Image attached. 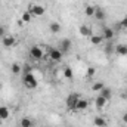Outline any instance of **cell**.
Here are the masks:
<instances>
[{"label": "cell", "mask_w": 127, "mask_h": 127, "mask_svg": "<svg viewBox=\"0 0 127 127\" xmlns=\"http://www.w3.org/2000/svg\"><path fill=\"white\" fill-rule=\"evenodd\" d=\"M22 83H24V86L27 87V89H35L37 87V80H35V77L32 75V72H28V74H24L22 75Z\"/></svg>", "instance_id": "1"}, {"label": "cell", "mask_w": 127, "mask_h": 127, "mask_svg": "<svg viewBox=\"0 0 127 127\" xmlns=\"http://www.w3.org/2000/svg\"><path fill=\"white\" fill-rule=\"evenodd\" d=\"M78 100H80V95H78V93H71V95H68V97H66V108H68L69 111H75Z\"/></svg>", "instance_id": "2"}, {"label": "cell", "mask_w": 127, "mask_h": 127, "mask_svg": "<svg viewBox=\"0 0 127 127\" xmlns=\"http://www.w3.org/2000/svg\"><path fill=\"white\" fill-rule=\"evenodd\" d=\"M62 56H64V53L59 49H56V47H50V49H49V58H50L52 61L59 62V61L62 59Z\"/></svg>", "instance_id": "3"}, {"label": "cell", "mask_w": 127, "mask_h": 127, "mask_svg": "<svg viewBox=\"0 0 127 127\" xmlns=\"http://www.w3.org/2000/svg\"><path fill=\"white\" fill-rule=\"evenodd\" d=\"M28 12L31 13V16H43L44 7H43L41 4H34V3H32L31 6H30V9H28Z\"/></svg>", "instance_id": "4"}, {"label": "cell", "mask_w": 127, "mask_h": 127, "mask_svg": "<svg viewBox=\"0 0 127 127\" xmlns=\"http://www.w3.org/2000/svg\"><path fill=\"white\" fill-rule=\"evenodd\" d=\"M30 56L32 59H35V61H40L43 58V49L40 46H32L30 49Z\"/></svg>", "instance_id": "5"}, {"label": "cell", "mask_w": 127, "mask_h": 127, "mask_svg": "<svg viewBox=\"0 0 127 127\" xmlns=\"http://www.w3.org/2000/svg\"><path fill=\"white\" fill-rule=\"evenodd\" d=\"M71 46H72V43H71V40H69V38H62V40H61V43H59V47H58V49L62 52L64 55H66V53L71 50Z\"/></svg>", "instance_id": "6"}, {"label": "cell", "mask_w": 127, "mask_h": 127, "mask_svg": "<svg viewBox=\"0 0 127 127\" xmlns=\"http://www.w3.org/2000/svg\"><path fill=\"white\" fill-rule=\"evenodd\" d=\"M1 43H3L4 47H12V46L16 44V38H15L13 35H4V37L1 38Z\"/></svg>", "instance_id": "7"}, {"label": "cell", "mask_w": 127, "mask_h": 127, "mask_svg": "<svg viewBox=\"0 0 127 127\" xmlns=\"http://www.w3.org/2000/svg\"><path fill=\"white\" fill-rule=\"evenodd\" d=\"M78 32H80V35H83V37H89V38H90V37H92V34H93V32H92V28H90V27H87V25H84V24H83V25H80Z\"/></svg>", "instance_id": "8"}, {"label": "cell", "mask_w": 127, "mask_h": 127, "mask_svg": "<svg viewBox=\"0 0 127 127\" xmlns=\"http://www.w3.org/2000/svg\"><path fill=\"white\" fill-rule=\"evenodd\" d=\"M102 37H103L105 40H112V37H114V30L109 28V27H103V28H102Z\"/></svg>", "instance_id": "9"}, {"label": "cell", "mask_w": 127, "mask_h": 127, "mask_svg": "<svg viewBox=\"0 0 127 127\" xmlns=\"http://www.w3.org/2000/svg\"><path fill=\"white\" fill-rule=\"evenodd\" d=\"M114 52L117 55H120V56H126L127 55V44H117L115 49H114Z\"/></svg>", "instance_id": "10"}, {"label": "cell", "mask_w": 127, "mask_h": 127, "mask_svg": "<svg viewBox=\"0 0 127 127\" xmlns=\"http://www.w3.org/2000/svg\"><path fill=\"white\" fill-rule=\"evenodd\" d=\"M99 95L102 96L103 99H106V100H111V97H112V90H111L109 87H102V90L99 92Z\"/></svg>", "instance_id": "11"}, {"label": "cell", "mask_w": 127, "mask_h": 127, "mask_svg": "<svg viewBox=\"0 0 127 127\" xmlns=\"http://www.w3.org/2000/svg\"><path fill=\"white\" fill-rule=\"evenodd\" d=\"M87 106H89V100H87V99L80 97V100H78V103H77L75 111H84V109H87Z\"/></svg>", "instance_id": "12"}, {"label": "cell", "mask_w": 127, "mask_h": 127, "mask_svg": "<svg viewBox=\"0 0 127 127\" xmlns=\"http://www.w3.org/2000/svg\"><path fill=\"white\" fill-rule=\"evenodd\" d=\"M105 10L102 9V7H95V15H93V18L96 19H99V21H102V19H105Z\"/></svg>", "instance_id": "13"}, {"label": "cell", "mask_w": 127, "mask_h": 127, "mask_svg": "<svg viewBox=\"0 0 127 127\" xmlns=\"http://www.w3.org/2000/svg\"><path fill=\"white\" fill-rule=\"evenodd\" d=\"M106 102H108V100H106V99H103L100 95L95 99V105H96V108H97V109H102V108L106 105Z\"/></svg>", "instance_id": "14"}, {"label": "cell", "mask_w": 127, "mask_h": 127, "mask_svg": "<svg viewBox=\"0 0 127 127\" xmlns=\"http://www.w3.org/2000/svg\"><path fill=\"white\" fill-rule=\"evenodd\" d=\"M93 124H95L96 127H105V126H106V120H105L103 117L96 115L95 118H93Z\"/></svg>", "instance_id": "15"}, {"label": "cell", "mask_w": 127, "mask_h": 127, "mask_svg": "<svg viewBox=\"0 0 127 127\" xmlns=\"http://www.w3.org/2000/svg\"><path fill=\"white\" fill-rule=\"evenodd\" d=\"M9 115H10L9 108L1 105V106H0V118H1V120H7V118H9Z\"/></svg>", "instance_id": "16"}, {"label": "cell", "mask_w": 127, "mask_h": 127, "mask_svg": "<svg viewBox=\"0 0 127 127\" xmlns=\"http://www.w3.org/2000/svg\"><path fill=\"white\" fill-rule=\"evenodd\" d=\"M10 72L12 74H15V75H18V74H21L22 72V68H21V65L18 62H13L10 65Z\"/></svg>", "instance_id": "17"}, {"label": "cell", "mask_w": 127, "mask_h": 127, "mask_svg": "<svg viewBox=\"0 0 127 127\" xmlns=\"http://www.w3.org/2000/svg\"><path fill=\"white\" fill-rule=\"evenodd\" d=\"M49 30H50V32H53V34H58V32L61 31V24L59 22H50L49 24Z\"/></svg>", "instance_id": "18"}, {"label": "cell", "mask_w": 127, "mask_h": 127, "mask_svg": "<svg viewBox=\"0 0 127 127\" xmlns=\"http://www.w3.org/2000/svg\"><path fill=\"white\" fill-rule=\"evenodd\" d=\"M102 40H103V37H102V35H96V34H92V37H90V43H92V44H95V46L100 44V43H102Z\"/></svg>", "instance_id": "19"}, {"label": "cell", "mask_w": 127, "mask_h": 127, "mask_svg": "<svg viewBox=\"0 0 127 127\" xmlns=\"http://www.w3.org/2000/svg\"><path fill=\"white\" fill-rule=\"evenodd\" d=\"M21 127H32V121L31 118H28V117H24V118H21Z\"/></svg>", "instance_id": "20"}, {"label": "cell", "mask_w": 127, "mask_h": 127, "mask_svg": "<svg viewBox=\"0 0 127 127\" xmlns=\"http://www.w3.org/2000/svg\"><path fill=\"white\" fill-rule=\"evenodd\" d=\"M72 75H74V71H72V69H71L69 66L64 69V77H65V78H68V80H71V78H72Z\"/></svg>", "instance_id": "21"}, {"label": "cell", "mask_w": 127, "mask_h": 127, "mask_svg": "<svg viewBox=\"0 0 127 127\" xmlns=\"http://www.w3.org/2000/svg\"><path fill=\"white\" fill-rule=\"evenodd\" d=\"M84 13L87 15V16H93L95 15V6H86V9H84Z\"/></svg>", "instance_id": "22"}, {"label": "cell", "mask_w": 127, "mask_h": 127, "mask_svg": "<svg viewBox=\"0 0 127 127\" xmlns=\"http://www.w3.org/2000/svg\"><path fill=\"white\" fill-rule=\"evenodd\" d=\"M102 87H105V84H103L102 81H96L95 84L92 86V90H95V92H100V90H102Z\"/></svg>", "instance_id": "23"}, {"label": "cell", "mask_w": 127, "mask_h": 127, "mask_svg": "<svg viewBox=\"0 0 127 127\" xmlns=\"http://www.w3.org/2000/svg\"><path fill=\"white\" fill-rule=\"evenodd\" d=\"M31 13H30V12H28V10H25V12H24V13H22V16H21V19H22V22H30V21H31Z\"/></svg>", "instance_id": "24"}, {"label": "cell", "mask_w": 127, "mask_h": 127, "mask_svg": "<svg viewBox=\"0 0 127 127\" xmlns=\"http://www.w3.org/2000/svg\"><path fill=\"white\" fill-rule=\"evenodd\" d=\"M96 72L95 68H87V72H86V75H87V78H90V77H93Z\"/></svg>", "instance_id": "25"}, {"label": "cell", "mask_w": 127, "mask_h": 127, "mask_svg": "<svg viewBox=\"0 0 127 127\" xmlns=\"http://www.w3.org/2000/svg\"><path fill=\"white\" fill-rule=\"evenodd\" d=\"M120 25H121V28H124V30H127V16H124V18L121 19Z\"/></svg>", "instance_id": "26"}, {"label": "cell", "mask_w": 127, "mask_h": 127, "mask_svg": "<svg viewBox=\"0 0 127 127\" xmlns=\"http://www.w3.org/2000/svg\"><path fill=\"white\" fill-rule=\"evenodd\" d=\"M4 35H6V34H4V27H1V25H0V38H3Z\"/></svg>", "instance_id": "27"}, {"label": "cell", "mask_w": 127, "mask_h": 127, "mask_svg": "<svg viewBox=\"0 0 127 127\" xmlns=\"http://www.w3.org/2000/svg\"><path fill=\"white\" fill-rule=\"evenodd\" d=\"M28 72H31V66L25 65V68H24V74H28Z\"/></svg>", "instance_id": "28"}, {"label": "cell", "mask_w": 127, "mask_h": 127, "mask_svg": "<svg viewBox=\"0 0 127 127\" xmlns=\"http://www.w3.org/2000/svg\"><path fill=\"white\" fill-rule=\"evenodd\" d=\"M121 120H123V123H124V124H127V112L123 114V118H121Z\"/></svg>", "instance_id": "29"}, {"label": "cell", "mask_w": 127, "mask_h": 127, "mask_svg": "<svg viewBox=\"0 0 127 127\" xmlns=\"http://www.w3.org/2000/svg\"><path fill=\"white\" fill-rule=\"evenodd\" d=\"M109 50H112V46H109V44H108V46H106V52H109Z\"/></svg>", "instance_id": "30"}, {"label": "cell", "mask_w": 127, "mask_h": 127, "mask_svg": "<svg viewBox=\"0 0 127 127\" xmlns=\"http://www.w3.org/2000/svg\"><path fill=\"white\" fill-rule=\"evenodd\" d=\"M1 121H3V120H1V118H0V126H1Z\"/></svg>", "instance_id": "31"}, {"label": "cell", "mask_w": 127, "mask_h": 127, "mask_svg": "<svg viewBox=\"0 0 127 127\" xmlns=\"http://www.w3.org/2000/svg\"><path fill=\"white\" fill-rule=\"evenodd\" d=\"M0 89H1V83H0Z\"/></svg>", "instance_id": "32"}]
</instances>
